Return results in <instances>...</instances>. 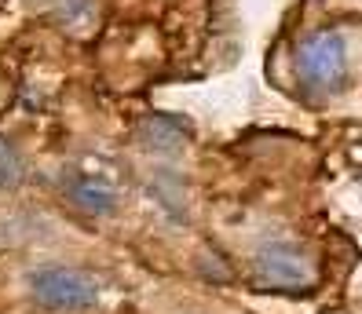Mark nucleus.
Listing matches in <instances>:
<instances>
[{
	"instance_id": "obj_4",
	"label": "nucleus",
	"mask_w": 362,
	"mask_h": 314,
	"mask_svg": "<svg viewBox=\"0 0 362 314\" xmlns=\"http://www.w3.org/2000/svg\"><path fill=\"white\" fill-rule=\"evenodd\" d=\"M62 194L70 198L74 208H81L84 216H95V219H110L117 208H121V186L95 169H74L62 179Z\"/></svg>"
},
{
	"instance_id": "obj_5",
	"label": "nucleus",
	"mask_w": 362,
	"mask_h": 314,
	"mask_svg": "<svg viewBox=\"0 0 362 314\" xmlns=\"http://www.w3.org/2000/svg\"><path fill=\"white\" fill-rule=\"evenodd\" d=\"M194 139V132H190L187 117H176V114H151L139 121V143L146 146V154H183L187 143Z\"/></svg>"
},
{
	"instance_id": "obj_7",
	"label": "nucleus",
	"mask_w": 362,
	"mask_h": 314,
	"mask_svg": "<svg viewBox=\"0 0 362 314\" xmlns=\"http://www.w3.org/2000/svg\"><path fill=\"white\" fill-rule=\"evenodd\" d=\"M18 179H23V157H18V150H11V143L0 135V191L18 186Z\"/></svg>"
},
{
	"instance_id": "obj_1",
	"label": "nucleus",
	"mask_w": 362,
	"mask_h": 314,
	"mask_svg": "<svg viewBox=\"0 0 362 314\" xmlns=\"http://www.w3.org/2000/svg\"><path fill=\"white\" fill-rule=\"evenodd\" d=\"M249 282L260 292H286V296H300L315 289L318 270L311 256L293 241H264L249 260Z\"/></svg>"
},
{
	"instance_id": "obj_6",
	"label": "nucleus",
	"mask_w": 362,
	"mask_h": 314,
	"mask_svg": "<svg viewBox=\"0 0 362 314\" xmlns=\"http://www.w3.org/2000/svg\"><path fill=\"white\" fill-rule=\"evenodd\" d=\"M151 191L158 198V205L165 208L168 216H176V219H187V194H183V186L173 172H158L151 179Z\"/></svg>"
},
{
	"instance_id": "obj_3",
	"label": "nucleus",
	"mask_w": 362,
	"mask_h": 314,
	"mask_svg": "<svg viewBox=\"0 0 362 314\" xmlns=\"http://www.w3.org/2000/svg\"><path fill=\"white\" fill-rule=\"evenodd\" d=\"M30 296L45 310L74 314V310H88L99 300V285L92 274H84L77 267L48 263V267H37L30 274Z\"/></svg>"
},
{
	"instance_id": "obj_2",
	"label": "nucleus",
	"mask_w": 362,
	"mask_h": 314,
	"mask_svg": "<svg viewBox=\"0 0 362 314\" xmlns=\"http://www.w3.org/2000/svg\"><path fill=\"white\" fill-rule=\"evenodd\" d=\"M296 77L315 95H337L348 80V44L337 30L308 33L296 44Z\"/></svg>"
}]
</instances>
